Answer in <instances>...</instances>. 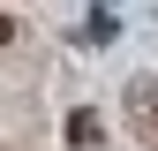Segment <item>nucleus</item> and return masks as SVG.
I'll use <instances>...</instances> for the list:
<instances>
[{
	"mask_svg": "<svg viewBox=\"0 0 158 151\" xmlns=\"http://www.w3.org/2000/svg\"><path fill=\"white\" fill-rule=\"evenodd\" d=\"M128 121L158 144V76H135V83H128Z\"/></svg>",
	"mask_w": 158,
	"mask_h": 151,
	"instance_id": "1",
	"label": "nucleus"
},
{
	"mask_svg": "<svg viewBox=\"0 0 158 151\" xmlns=\"http://www.w3.org/2000/svg\"><path fill=\"white\" fill-rule=\"evenodd\" d=\"M113 30H121V23H113V8H90V23H83L90 45H113Z\"/></svg>",
	"mask_w": 158,
	"mask_h": 151,
	"instance_id": "3",
	"label": "nucleus"
},
{
	"mask_svg": "<svg viewBox=\"0 0 158 151\" xmlns=\"http://www.w3.org/2000/svg\"><path fill=\"white\" fill-rule=\"evenodd\" d=\"M8 38H15V23H8V15H0V45H8Z\"/></svg>",
	"mask_w": 158,
	"mask_h": 151,
	"instance_id": "4",
	"label": "nucleus"
},
{
	"mask_svg": "<svg viewBox=\"0 0 158 151\" xmlns=\"http://www.w3.org/2000/svg\"><path fill=\"white\" fill-rule=\"evenodd\" d=\"M60 136H68L75 151H98V144H106V121H98V106H75V113H68V128H60Z\"/></svg>",
	"mask_w": 158,
	"mask_h": 151,
	"instance_id": "2",
	"label": "nucleus"
}]
</instances>
